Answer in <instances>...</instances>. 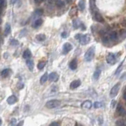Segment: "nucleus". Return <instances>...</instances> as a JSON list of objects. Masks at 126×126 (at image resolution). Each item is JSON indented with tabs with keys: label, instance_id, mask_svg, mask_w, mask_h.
Wrapping results in <instances>:
<instances>
[{
	"label": "nucleus",
	"instance_id": "1",
	"mask_svg": "<svg viewBox=\"0 0 126 126\" xmlns=\"http://www.w3.org/2000/svg\"><path fill=\"white\" fill-rule=\"evenodd\" d=\"M76 39H78L81 45H86L90 42L91 37L89 35H82V34H76L75 36Z\"/></svg>",
	"mask_w": 126,
	"mask_h": 126
},
{
	"label": "nucleus",
	"instance_id": "2",
	"mask_svg": "<svg viewBox=\"0 0 126 126\" xmlns=\"http://www.w3.org/2000/svg\"><path fill=\"white\" fill-rule=\"evenodd\" d=\"M95 50L94 47H91L88 49L84 54V60L86 61H91L94 58V56H95Z\"/></svg>",
	"mask_w": 126,
	"mask_h": 126
},
{
	"label": "nucleus",
	"instance_id": "3",
	"mask_svg": "<svg viewBox=\"0 0 126 126\" xmlns=\"http://www.w3.org/2000/svg\"><path fill=\"white\" fill-rule=\"evenodd\" d=\"M61 105V102L58 99H52L50 100L46 103V107L48 109H54L58 107Z\"/></svg>",
	"mask_w": 126,
	"mask_h": 126
},
{
	"label": "nucleus",
	"instance_id": "4",
	"mask_svg": "<svg viewBox=\"0 0 126 126\" xmlns=\"http://www.w3.org/2000/svg\"><path fill=\"white\" fill-rule=\"evenodd\" d=\"M120 88H121V83L116 84L113 86V87L112 88V89H111V91H110V94L111 98H114L115 96L117 95L118 91H119V90H120Z\"/></svg>",
	"mask_w": 126,
	"mask_h": 126
},
{
	"label": "nucleus",
	"instance_id": "5",
	"mask_svg": "<svg viewBox=\"0 0 126 126\" xmlns=\"http://www.w3.org/2000/svg\"><path fill=\"white\" fill-rule=\"evenodd\" d=\"M73 28L75 29H77V28H80L81 29H83V30H85L86 29V27H85L84 24L82 22L78 19L73 20Z\"/></svg>",
	"mask_w": 126,
	"mask_h": 126
},
{
	"label": "nucleus",
	"instance_id": "6",
	"mask_svg": "<svg viewBox=\"0 0 126 126\" xmlns=\"http://www.w3.org/2000/svg\"><path fill=\"white\" fill-rule=\"evenodd\" d=\"M107 63L110 64V65H114V64L117 62L116 55L113 53H109L107 56Z\"/></svg>",
	"mask_w": 126,
	"mask_h": 126
},
{
	"label": "nucleus",
	"instance_id": "7",
	"mask_svg": "<svg viewBox=\"0 0 126 126\" xmlns=\"http://www.w3.org/2000/svg\"><path fill=\"white\" fill-rule=\"evenodd\" d=\"M73 49V46L72 44L70 43H64L63 45V54H68L70 51Z\"/></svg>",
	"mask_w": 126,
	"mask_h": 126
},
{
	"label": "nucleus",
	"instance_id": "8",
	"mask_svg": "<svg viewBox=\"0 0 126 126\" xmlns=\"http://www.w3.org/2000/svg\"><path fill=\"white\" fill-rule=\"evenodd\" d=\"M94 18H95V21H97L98 22H100V23H103V22H104V18H103V16L101 15L99 13H98V12H95V13H94Z\"/></svg>",
	"mask_w": 126,
	"mask_h": 126
},
{
	"label": "nucleus",
	"instance_id": "9",
	"mask_svg": "<svg viewBox=\"0 0 126 126\" xmlns=\"http://www.w3.org/2000/svg\"><path fill=\"white\" fill-rule=\"evenodd\" d=\"M80 80H73L72 83L70 84V88L71 89H76V88H78L79 86L80 85Z\"/></svg>",
	"mask_w": 126,
	"mask_h": 126
},
{
	"label": "nucleus",
	"instance_id": "10",
	"mask_svg": "<svg viewBox=\"0 0 126 126\" xmlns=\"http://www.w3.org/2000/svg\"><path fill=\"white\" fill-rule=\"evenodd\" d=\"M17 102H18V98H17L15 95H11L7 98V103H8V104L9 105H13L14 103H16Z\"/></svg>",
	"mask_w": 126,
	"mask_h": 126
},
{
	"label": "nucleus",
	"instance_id": "11",
	"mask_svg": "<svg viewBox=\"0 0 126 126\" xmlns=\"http://www.w3.org/2000/svg\"><path fill=\"white\" fill-rule=\"evenodd\" d=\"M117 113H119L120 115L123 116V117H125V109L123 108V107H122L121 104H118V105H117Z\"/></svg>",
	"mask_w": 126,
	"mask_h": 126
},
{
	"label": "nucleus",
	"instance_id": "12",
	"mask_svg": "<svg viewBox=\"0 0 126 126\" xmlns=\"http://www.w3.org/2000/svg\"><path fill=\"white\" fill-rule=\"evenodd\" d=\"M91 107H92V103H91L90 100L84 101V102L81 104V107L84 109H90Z\"/></svg>",
	"mask_w": 126,
	"mask_h": 126
},
{
	"label": "nucleus",
	"instance_id": "13",
	"mask_svg": "<svg viewBox=\"0 0 126 126\" xmlns=\"http://www.w3.org/2000/svg\"><path fill=\"white\" fill-rule=\"evenodd\" d=\"M42 24H43V19L42 18H37L35 20V21H34V23L33 24V28H38V27H39L40 25H42Z\"/></svg>",
	"mask_w": 126,
	"mask_h": 126
},
{
	"label": "nucleus",
	"instance_id": "14",
	"mask_svg": "<svg viewBox=\"0 0 126 126\" xmlns=\"http://www.w3.org/2000/svg\"><path fill=\"white\" fill-rule=\"evenodd\" d=\"M48 79L51 81H57L58 80V75L56 73H51L50 75H48Z\"/></svg>",
	"mask_w": 126,
	"mask_h": 126
},
{
	"label": "nucleus",
	"instance_id": "15",
	"mask_svg": "<svg viewBox=\"0 0 126 126\" xmlns=\"http://www.w3.org/2000/svg\"><path fill=\"white\" fill-rule=\"evenodd\" d=\"M26 65H27V66H28V68L29 69V70H30V71L33 70L34 64H33V60H31L30 58L26 59Z\"/></svg>",
	"mask_w": 126,
	"mask_h": 126
},
{
	"label": "nucleus",
	"instance_id": "16",
	"mask_svg": "<svg viewBox=\"0 0 126 126\" xmlns=\"http://www.w3.org/2000/svg\"><path fill=\"white\" fill-rule=\"evenodd\" d=\"M9 73H10V70L9 69H5L0 73V75H1L2 77H7L9 75Z\"/></svg>",
	"mask_w": 126,
	"mask_h": 126
},
{
	"label": "nucleus",
	"instance_id": "17",
	"mask_svg": "<svg viewBox=\"0 0 126 126\" xmlns=\"http://www.w3.org/2000/svg\"><path fill=\"white\" fill-rule=\"evenodd\" d=\"M32 57V53H31V51L29 49H27V50H25L24 51V53H23V58L24 59H28V58H30Z\"/></svg>",
	"mask_w": 126,
	"mask_h": 126
},
{
	"label": "nucleus",
	"instance_id": "18",
	"mask_svg": "<svg viewBox=\"0 0 126 126\" xmlns=\"http://www.w3.org/2000/svg\"><path fill=\"white\" fill-rule=\"evenodd\" d=\"M76 67H77V61H76V59H73V61H70V68L72 70H75Z\"/></svg>",
	"mask_w": 126,
	"mask_h": 126
},
{
	"label": "nucleus",
	"instance_id": "19",
	"mask_svg": "<svg viewBox=\"0 0 126 126\" xmlns=\"http://www.w3.org/2000/svg\"><path fill=\"white\" fill-rule=\"evenodd\" d=\"M11 32V27L9 24H6V26H5V29H4V35L5 36H8Z\"/></svg>",
	"mask_w": 126,
	"mask_h": 126
},
{
	"label": "nucleus",
	"instance_id": "20",
	"mask_svg": "<svg viewBox=\"0 0 126 126\" xmlns=\"http://www.w3.org/2000/svg\"><path fill=\"white\" fill-rule=\"evenodd\" d=\"M78 7H79V9H80V10H84V9H85V7H86L85 0H80V1L79 2V3H78Z\"/></svg>",
	"mask_w": 126,
	"mask_h": 126
},
{
	"label": "nucleus",
	"instance_id": "21",
	"mask_svg": "<svg viewBox=\"0 0 126 126\" xmlns=\"http://www.w3.org/2000/svg\"><path fill=\"white\" fill-rule=\"evenodd\" d=\"M47 80H48V74L47 73H45L43 76H41L40 84H45L47 82Z\"/></svg>",
	"mask_w": 126,
	"mask_h": 126
},
{
	"label": "nucleus",
	"instance_id": "22",
	"mask_svg": "<svg viewBox=\"0 0 126 126\" xmlns=\"http://www.w3.org/2000/svg\"><path fill=\"white\" fill-rule=\"evenodd\" d=\"M36 39L37 41H39V42L44 41L46 39V36L44 34H38V35H36Z\"/></svg>",
	"mask_w": 126,
	"mask_h": 126
},
{
	"label": "nucleus",
	"instance_id": "23",
	"mask_svg": "<svg viewBox=\"0 0 126 126\" xmlns=\"http://www.w3.org/2000/svg\"><path fill=\"white\" fill-rule=\"evenodd\" d=\"M100 74H101V70H100V69H97V70L95 71L94 75H93L94 80H98V79L99 78V76H100Z\"/></svg>",
	"mask_w": 126,
	"mask_h": 126
},
{
	"label": "nucleus",
	"instance_id": "24",
	"mask_svg": "<svg viewBox=\"0 0 126 126\" xmlns=\"http://www.w3.org/2000/svg\"><path fill=\"white\" fill-rule=\"evenodd\" d=\"M110 39L111 40L115 41L117 39V33L116 32H111L110 33Z\"/></svg>",
	"mask_w": 126,
	"mask_h": 126
},
{
	"label": "nucleus",
	"instance_id": "25",
	"mask_svg": "<svg viewBox=\"0 0 126 126\" xmlns=\"http://www.w3.org/2000/svg\"><path fill=\"white\" fill-rule=\"evenodd\" d=\"M43 9H36L35 12H34V16H35V17H39V16L43 15Z\"/></svg>",
	"mask_w": 126,
	"mask_h": 126
},
{
	"label": "nucleus",
	"instance_id": "26",
	"mask_svg": "<svg viewBox=\"0 0 126 126\" xmlns=\"http://www.w3.org/2000/svg\"><path fill=\"white\" fill-rule=\"evenodd\" d=\"M116 125L118 126H125L126 123H125V121L124 119H120L116 121Z\"/></svg>",
	"mask_w": 126,
	"mask_h": 126
},
{
	"label": "nucleus",
	"instance_id": "27",
	"mask_svg": "<svg viewBox=\"0 0 126 126\" xmlns=\"http://www.w3.org/2000/svg\"><path fill=\"white\" fill-rule=\"evenodd\" d=\"M56 6L58 7H63L65 6V3L61 0H56Z\"/></svg>",
	"mask_w": 126,
	"mask_h": 126
},
{
	"label": "nucleus",
	"instance_id": "28",
	"mask_svg": "<svg viewBox=\"0 0 126 126\" xmlns=\"http://www.w3.org/2000/svg\"><path fill=\"white\" fill-rule=\"evenodd\" d=\"M45 65H46V62H44V61H41V62H39L38 65H37V68H38L39 70H43Z\"/></svg>",
	"mask_w": 126,
	"mask_h": 126
},
{
	"label": "nucleus",
	"instance_id": "29",
	"mask_svg": "<svg viewBox=\"0 0 126 126\" xmlns=\"http://www.w3.org/2000/svg\"><path fill=\"white\" fill-rule=\"evenodd\" d=\"M103 103L101 102H95V104H94V107H95V108L98 109V108H101L103 107Z\"/></svg>",
	"mask_w": 126,
	"mask_h": 126
},
{
	"label": "nucleus",
	"instance_id": "30",
	"mask_svg": "<svg viewBox=\"0 0 126 126\" xmlns=\"http://www.w3.org/2000/svg\"><path fill=\"white\" fill-rule=\"evenodd\" d=\"M5 5H6V0H0V9H2L4 8Z\"/></svg>",
	"mask_w": 126,
	"mask_h": 126
},
{
	"label": "nucleus",
	"instance_id": "31",
	"mask_svg": "<svg viewBox=\"0 0 126 126\" xmlns=\"http://www.w3.org/2000/svg\"><path fill=\"white\" fill-rule=\"evenodd\" d=\"M10 45L11 46H18V41L16 39H12L10 41Z\"/></svg>",
	"mask_w": 126,
	"mask_h": 126
},
{
	"label": "nucleus",
	"instance_id": "32",
	"mask_svg": "<svg viewBox=\"0 0 126 126\" xmlns=\"http://www.w3.org/2000/svg\"><path fill=\"white\" fill-rule=\"evenodd\" d=\"M123 63H124V61H123V62H122V64H121V65H119V67H118L117 69V71L115 72V74L117 75V74H118L120 72H121V70L122 69V66H123Z\"/></svg>",
	"mask_w": 126,
	"mask_h": 126
},
{
	"label": "nucleus",
	"instance_id": "33",
	"mask_svg": "<svg viewBox=\"0 0 126 126\" xmlns=\"http://www.w3.org/2000/svg\"><path fill=\"white\" fill-rule=\"evenodd\" d=\"M90 4H91V8L92 10L94 9H95V1H94V0H91Z\"/></svg>",
	"mask_w": 126,
	"mask_h": 126
},
{
	"label": "nucleus",
	"instance_id": "34",
	"mask_svg": "<svg viewBox=\"0 0 126 126\" xmlns=\"http://www.w3.org/2000/svg\"><path fill=\"white\" fill-rule=\"evenodd\" d=\"M25 32H27V30H26V29H22V30H21V33H20V35H19V36L20 37H23L24 35H25V34H26V33H25Z\"/></svg>",
	"mask_w": 126,
	"mask_h": 126
},
{
	"label": "nucleus",
	"instance_id": "35",
	"mask_svg": "<svg viewBox=\"0 0 126 126\" xmlns=\"http://www.w3.org/2000/svg\"><path fill=\"white\" fill-rule=\"evenodd\" d=\"M16 121L17 120L15 119V118H13V119H11V122H10V125H16Z\"/></svg>",
	"mask_w": 126,
	"mask_h": 126
},
{
	"label": "nucleus",
	"instance_id": "36",
	"mask_svg": "<svg viewBox=\"0 0 126 126\" xmlns=\"http://www.w3.org/2000/svg\"><path fill=\"white\" fill-rule=\"evenodd\" d=\"M61 36L62 37V38H66V37L68 36V33H66V32H63L62 33H61Z\"/></svg>",
	"mask_w": 126,
	"mask_h": 126
},
{
	"label": "nucleus",
	"instance_id": "37",
	"mask_svg": "<svg viewBox=\"0 0 126 126\" xmlns=\"http://www.w3.org/2000/svg\"><path fill=\"white\" fill-rule=\"evenodd\" d=\"M116 103H117V102H116L115 100H113L112 102H111V108H114L116 106Z\"/></svg>",
	"mask_w": 126,
	"mask_h": 126
},
{
	"label": "nucleus",
	"instance_id": "38",
	"mask_svg": "<svg viewBox=\"0 0 126 126\" xmlns=\"http://www.w3.org/2000/svg\"><path fill=\"white\" fill-rule=\"evenodd\" d=\"M24 87V84L22 83H18V88H19V89H21V88H23Z\"/></svg>",
	"mask_w": 126,
	"mask_h": 126
},
{
	"label": "nucleus",
	"instance_id": "39",
	"mask_svg": "<svg viewBox=\"0 0 126 126\" xmlns=\"http://www.w3.org/2000/svg\"><path fill=\"white\" fill-rule=\"evenodd\" d=\"M50 125H51V126H54H54H58V125H59V123H58V122H52Z\"/></svg>",
	"mask_w": 126,
	"mask_h": 126
},
{
	"label": "nucleus",
	"instance_id": "40",
	"mask_svg": "<svg viewBox=\"0 0 126 126\" xmlns=\"http://www.w3.org/2000/svg\"><path fill=\"white\" fill-rule=\"evenodd\" d=\"M44 1H46V0H35V2L36 3H40V2H44Z\"/></svg>",
	"mask_w": 126,
	"mask_h": 126
},
{
	"label": "nucleus",
	"instance_id": "41",
	"mask_svg": "<svg viewBox=\"0 0 126 126\" xmlns=\"http://www.w3.org/2000/svg\"><path fill=\"white\" fill-rule=\"evenodd\" d=\"M125 30H121V35H123V39L125 38Z\"/></svg>",
	"mask_w": 126,
	"mask_h": 126
},
{
	"label": "nucleus",
	"instance_id": "42",
	"mask_svg": "<svg viewBox=\"0 0 126 126\" xmlns=\"http://www.w3.org/2000/svg\"><path fill=\"white\" fill-rule=\"evenodd\" d=\"M19 1V0H11V2H12V4H15L16 2H18Z\"/></svg>",
	"mask_w": 126,
	"mask_h": 126
},
{
	"label": "nucleus",
	"instance_id": "43",
	"mask_svg": "<svg viewBox=\"0 0 126 126\" xmlns=\"http://www.w3.org/2000/svg\"><path fill=\"white\" fill-rule=\"evenodd\" d=\"M123 98L125 100L126 99V97H125V91H124V93H123Z\"/></svg>",
	"mask_w": 126,
	"mask_h": 126
},
{
	"label": "nucleus",
	"instance_id": "44",
	"mask_svg": "<svg viewBox=\"0 0 126 126\" xmlns=\"http://www.w3.org/2000/svg\"><path fill=\"white\" fill-rule=\"evenodd\" d=\"M23 125V121H21V123H19V124H18L19 126H20V125Z\"/></svg>",
	"mask_w": 126,
	"mask_h": 126
},
{
	"label": "nucleus",
	"instance_id": "45",
	"mask_svg": "<svg viewBox=\"0 0 126 126\" xmlns=\"http://www.w3.org/2000/svg\"><path fill=\"white\" fill-rule=\"evenodd\" d=\"M2 125V119L0 118V125Z\"/></svg>",
	"mask_w": 126,
	"mask_h": 126
},
{
	"label": "nucleus",
	"instance_id": "46",
	"mask_svg": "<svg viewBox=\"0 0 126 126\" xmlns=\"http://www.w3.org/2000/svg\"><path fill=\"white\" fill-rule=\"evenodd\" d=\"M71 1H72V0H67V2H71Z\"/></svg>",
	"mask_w": 126,
	"mask_h": 126
}]
</instances>
